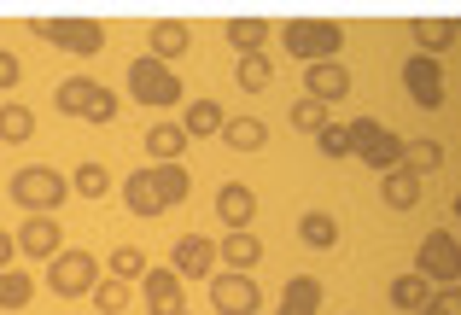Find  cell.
<instances>
[{
  "label": "cell",
  "instance_id": "cell-1",
  "mask_svg": "<svg viewBox=\"0 0 461 315\" xmlns=\"http://www.w3.org/2000/svg\"><path fill=\"white\" fill-rule=\"evenodd\" d=\"M12 204H23L30 216H53L59 204H65V193H70V181L59 176L53 164H30V169H18L12 176Z\"/></svg>",
  "mask_w": 461,
  "mask_h": 315
},
{
  "label": "cell",
  "instance_id": "cell-2",
  "mask_svg": "<svg viewBox=\"0 0 461 315\" xmlns=\"http://www.w3.org/2000/svg\"><path fill=\"white\" fill-rule=\"evenodd\" d=\"M350 147H357V158L374 169V176H385V169L403 164V135H392L380 117H357V123H350Z\"/></svg>",
  "mask_w": 461,
  "mask_h": 315
},
{
  "label": "cell",
  "instance_id": "cell-3",
  "mask_svg": "<svg viewBox=\"0 0 461 315\" xmlns=\"http://www.w3.org/2000/svg\"><path fill=\"white\" fill-rule=\"evenodd\" d=\"M339 47H345V30L333 18H293L286 23V53L293 58L321 65V58H339Z\"/></svg>",
  "mask_w": 461,
  "mask_h": 315
},
{
  "label": "cell",
  "instance_id": "cell-4",
  "mask_svg": "<svg viewBox=\"0 0 461 315\" xmlns=\"http://www.w3.org/2000/svg\"><path fill=\"white\" fill-rule=\"evenodd\" d=\"M129 94H135L140 105H176L181 100V76L147 53V58H135V65H129Z\"/></svg>",
  "mask_w": 461,
  "mask_h": 315
},
{
  "label": "cell",
  "instance_id": "cell-5",
  "mask_svg": "<svg viewBox=\"0 0 461 315\" xmlns=\"http://www.w3.org/2000/svg\"><path fill=\"white\" fill-rule=\"evenodd\" d=\"M415 274H427V281H438V286H456L461 281V246H456V234H427L420 239V251H415Z\"/></svg>",
  "mask_w": 461,
  "mask_h": 315
},
{
  "label": "cell",
  "instance_id": "cell-6",
  "mask_svg": "<svg viewBox=\"0 0 461 315\" xmlns=\"http://www.w3.org/2000/svg\"><path fill=\"white\" fill-rule=\"evenodd\" d=\"M35 35L65 47V53H100L105 47V30L94 18H35Z\"/></svg>",
  "mask_w": 461,
  "mask_h": 315
},
{
  "label": "cell",
  "instance_id": "cell-7",
  "mask_svg": "<svg viewBox=\"0 0 461 315\" xmlns=\"http://www.w3.org/2000/svg\"><path fill=\"white\" fill-rule=\"evenodd\" d=\"M94 281H100V263H94L88 251H59L53 269H47L53 298H82V292H94Z\"/></svg>",
  "mask_w": 461,
  "mask_h": 315
},
{
  "label": "cell",
  "instance_id": "cell-8",
  "mask_svg": "<svg viewBox=\"0 0 461 315\" xmlns=\"http://www.w3.org/2000/svg\"><path fill=\"white\" fill-rule=\"evenodd\" d=\"M258 304H263V292H258L251 274L228 269V274H216V281H211V310L216 315H258Z\"/></svg>",
  "mask_w": 461,
  "mask_h": 315
},
{
  "label": "cell",
  "instance_id": "cell-9",
  "mask_svg": "<svg viewBox=\"0 0 461 315\" xmlns=\"http://www.w3.org/2000/svg\"><path fill=\"white\" fill-rule=\"evenodd\" d=\"M12 246H18L23 257H35V263H53L59 251H65V228H59L53 216H30V222L12 234Z\"/></svg>",
  "mask_w": 461,
  "mask_h": 315
},
{
  "label": "cell",
  "instance_id": "cell-10",
  "mask_svg": "<svg viewBox=\"0 0 461 315\" xmlns=\"http://www.w3.org/2000/svg\"><path fill=\"white\" fill-rule=\"evenodd\" d=\"M403 82H409V100H415L420 112H438V105H444V70H438V58L415 53L403 65Z\"/></svg>",
  "mask_w": 461,
  "mask_h": 315
},
{
  "label": "cell",
  "instance_id": "cell-11",
  "mask_svg": "<svg viewBox=\"0 0 461 315\" xmlns=\"http://www.w3.org/2000/svg\"><path fill=\"white\" fill-rule=\"evenodd\" d=\"M169 269H176V274H193V281H199V274H211V269H216V246H211L204 234L176 239V251H169Z\"/></svg>",
  "mask_w": 461,
  "mask_h": 315
},
{
  "label": "cell",
  "instance_id": "cell-12",
  "mask_svg": "<svg viewBox=\"0 0 461 315\" xmlns=\"http://www.w3.org/2000/svg\"><path fill=\"white\" fill-rule=\"evenodd\" d=\"M140 281H147V310H152V315L187 310V304H181V274H176V269H147Z\"/></svg>",
  "mask_w": 461,
  "mask_h": 315
},
{
  "label": "cell",
  "instance_id": "cell-13",
  "mask_svg": "<svg viewBox=\"0 0 461 315\" xmlns=\"http://www.w3.org/2000/svg\"><path fill=\"white\" fill-rule=\"evenodd\" d=\"M310 100H345V94H350V70L345 65H339V58H321V65H310Z\"/></svg>",
  "mask_w": 461,
  "mask_h": 315
},
{
  "label": "cell",
  "instance_id": "cell-14",
  "mask_svg": "<svg viewBox=\"0 0 461 315\" xmlns=\"http://www.w3.org/2000/svg\"><path fill=\"white\" fill-rule=\"evenodd\" d=\"M216 257H222L228 269H240V274H246V269H258V257H263V239L251 234V228H228V239L216 246Z\"/></svg>",
  "mask_w": 461,
  "mask_h": 315
},
{
  "label": "cell",
  "instance_id": "cell-15",
  "mask_svg": "<svg viewBox=\"0 0 461 315\" xmlns=\"http://www.w3.org/2000/svg\"><path fill=\"white\" fill-rule=\"evenodd\" d=\"M216 216H222L228 228H246L251 216H258V193H251V187H240V181L216 187Z\"/></svg>",
  "mask_w": 461,
  "mask_h": 315
},
{
  "label": "cell",
  "instance_id": "cell-16",
  "mask_svg": "<svg viewBox=\"0 0 461 315\" xmlns=\"http://www.w3.org/2000/svg\"><path fill=\"white\" fill-rule=\"evenodd\" d=\"M380 193H385V204H392V211H415L420 193H427V181L409 176V169L397 164V169H385V176H380Z\"/></svg>",
  "mask_w": 461,
  "mask_h": 315
},
{
  "label": "cell",
  "instance_id": "cell-17",
  "mask_svg": "<svg viewBox=\"0 0 461 315\" xmlns=\"http://www.w3.org/2000/svg\"><path fill=\"white\" fill-rule=\"evenodd\" d=\"M275 315H321V281H315V274H293Z\"/></svg>",
  "mask_w": 461,
  "mask_h": 315
},
{
  "label": "cell",
  "instance_id": "cell-18",
  "mask_svg": "<svg viewBox=\"0 0 461 315\" xmlns=\"http://www.w3.org/2000/svg\"><path fill=\"white\" fill-rule=\"evenodd\" d=\"M147 47H152V58L164 65V58H181L193 47V35H187V23H176V18H158L152 30H147Z\"/></svg>",
  "mask_w": 461,
  "mask_h": 315
},
{
  "label": "cell",
  "instance_id": "cell-19",
  "mask_svg": "<svg viewBox=\"0 0 461 315\" xmlns=\"http://www.w3.org/2000/svg\"><path fill=\"white\" fill-rule=\"evenodd\" d=\"M193 140H187V129L181 123H152L147 129V152L158 158V164H181V152H187Z\"/></svg>",
  "mask_w": 461,
  "mask_h": 315
},
{
  "label": "cell",
  "instance_id": "cell-20",
  "mask_svg": "<svg viewBox=\"0 0 461 315\" xmlns=\"http://www.w3.org/2000/svg\"><path fill=\"white\" fill-rule=\"evenodd\" d=\"M409 41H415L427 58H438L444 47L456 41V23L450 18H415V23H409Z\"/></svg>",
  "mask_w": 461,
  "mask_h": 315
},
{
  "label": "cell",
  "instance_id": "cell-21",
  "mask_svg": "<svg viewBox=\"0 0 461 315\" xmlns=\"http://www.w3.org/2000/svg\"><path fill=\"white\" fill-rule=\"evenodd\" d=\"M147 181L158 187V199H164V211H169V204H181V199L193 193V176H187L181 164H152V169H147Z\"/></svg>",
  "mask_w": 461,
  "mask_h": 315
},
{
  "label": "cell",
  "instance_id": "cell-22",
  "mask_svg": "<svg viewBox=\"0 0 461 315\" xmlns=\"http://www.w3.org/2000/svg\"><path fill=\"white\" fill-rule=\"evenodd\" d=\"M222 140L234 152H263V147H269V129H263L258 117H228V123H222Z\"/></svg>",
  "mask_w": 461,
  "mask_h": 315
},
{
  "label": "cell",
  "instance_id": "cell-23",
  "mask_svg": "<svg viewBox=\"0 0 461 315\" xmlns=\"http://www.w3.org/2000/svg\"><path fill=\"white\" fill-rule=\"evenodd\" d=\"M94 94H100V82H88V76H65V82H59V94H53V105H59L65 117H82Z\"/></svg>",
  "mask_w": 461,
  "mask_h": 315
},
{
  "label": "cell",
  "instance_id": "cell-24",
  "mask_svg": "<svg viewBox=\"0 0 461 315\" xmlns=\"http://www.w3.org/2000/svg\"><path fill=\"white\" fill-rule=\"evenodd\" d=\"M222 123H228V112H222L216 100H193V105H187V123H181V129H187V140H199V135H222Z\"/></svg>",
  "mask_w": 461,
  "mask_h": 315
},
{
  "label": "cell",
  "instance_id": "cell-25",
  "mask_svg": "<svg viewBox=\"0 0 461 315\" xmlns=\"http://www.w3.org/2000/svg\"><path fill=\"white\" fill-rule=\"evenodd\" d=\"M403 169L427 181L432 169H444V147H438V140H403Z\"/></svg>",
  "mask_w": 461,
  "mask_h": 315
},
{
  "label": "cell",
  "instance_id": "cell-26",
  "mask_svg": "<svg viewBox=\"0 0 461 315\" xmlns=\"http://www.w3.org/2000/svg\"><path fill=\"white\" fill-rule=\"evenodd\" d=\"M123 204H129V211H135V216H147V222H152L158 211H164V199H158V187L147 181V169L123 181Z\"/></svg>",
  "mask_w": 461,
  "mask_h": 315
},
{
  "label": "cell",
  "instance_id": "cell-27",
  "mask_svg": "<svg viewBox=\"0 0 461 315\" xmlns=\"http://www.w3.org/2000/svg\"><path fill=\"white\" fill-rule=\"evenodd\" d=\"M228 41H234V53L246 58V53H258V47L269 41V23L263 18H228Z\"/></svg>",
  "mask_w": 461,
  "mask_h": 315
},
{
  "label": "cell",
  "instance_id": "cell-28",
  "mask_svg": "<svg viewBox=\"0 0 461 315\" xmlns=\"http://www.w3.org/2000/svg\"><path fill=\"white\" fill-rule=\"evenodd\" d=\"M30 135H35L30 105H0V140H6V147H23Z\"/></svg>",
  "mask_w": 461,
  "mask_h": 315
},
{
  "label": "cell",
  "instance_id": "cell-29",
  "mask_svg": "<svg viewBox=\"0 0 461 315\" xmlns=\"http://www.w3.org/2000/svg\"><path fill=\"white\" fill-rule=\"evenodd\" d=\"M298 234H304V246H315V251H333L339 246V222L327 211H310L304 222H298Z\"/></svg>",
  "mask_w": 461,
  "mask_h": 315
},
{
  "label": "cell",
  "instance_id": "cell-30",
  "mask_svg": "<svg viewBox=\"0 0 461 315\" xmlns=\"http://www.w3.org/2000/svg\"><path fill=\"white\" fill-rule=\"evenodd\" d=\"M427 274H397V281H392V304L397 310H409V315H415V310H427Z\"/></svg>",
  "mask_w": 461,
  "mask_h": 315
},
{
  "label": "cell",
  "instance_id": "cell-31",
  "mask_svg": "<svg viewBox=\"0 0 461 315\" xmlns=\"http://www.w3.org/2000/svg\"><path fill=\"white\" fill-rule=\"evenodd\" d=\"M70 193H82V199H105V193H112V169H105V164H82L77 176H70Z\"/></svg>",
  "mask_w": 461,
  "mask_h": 315
},
{
  "label": "cell",
  "instance_id": "cell-32",
  "mask_svg": "<svg viewBox=\"0 0 461 315\" xmlns=\"http://www.w3.org/2000/svg\"><path fill=\"white\" fill-rule=\"evenodd\" d=\"M35 292V281L23 269H0V310H23Z\"/></svg>",
  "mask_w": 461,
  "mask_h": 315
},
{
  "label": "cell",
  "instance_id": "cell-33",
  "mask_svg": "<svg viewBox=\"0 0 461 315\" xmlns=\"http://www.w3.org/2000/svg\"><path fill=\"white\" fill-rule=\"evenodd\" d=\"M105 269H112L117 281H140V274H147L152 263H147V251H140V246H117V251H112V263H105Z\"/></svg>",
  "mask_w": 461,
  "mask_h": 315
},
{
  "label": "cell",
  "instance_id": "cell-34",
  "mask_svg": "<svg viewBox=\"0 0 461 315\" xmlns=\"http://www.w3.org/2000/svg\"><path fill=\"white\" fill-rule=\"evenodd\" d=\"M269 82H275V65L263 53H246V58H240V88H246V94H263Z\"/></svg>",
  "mask_w": 461,
  "mask_h": 315
},
{
  "label": "cell",
  "instance_id": "cell-35",
  "mask_svg": "<svg viewBox=\"0 0 461 315\" xmlns=\"http://www.w3.org/2000/svg\"><path fill=\"white\" fill-rule=\"evenodd\" d=\"M94 298H100V315H123L129 310V281L105 274V281H94Z\"/></svg>",
  "mask_w": 461,
  "mask_h": 315
},
{
  "label": "cell",
  "instance_id": "cell-36",
  "mask_svg": "<svg viewBox=\"0 0 461 315\" xmlns=\"http://www.w3.org/2000/svg\"><path fill=\"white\" fill-rule=\"evenodd\" d=\"M315 147H321V158H357V147H350V123H327L321 135H315Z\"/></svg>",
  "mask_w": 461,
  "mask_h": 315
},
{
  "label": "cell",
  "instance_id": "cell-37",
  "mask_svg": "<svg viewBox=\"0 0 461 315\" xmlns=\"http://www.w3.org/2000/svg\"><path fill=\"white\" fill-rule=\"evenodd\" d=\"M327 123H333V117H327V105H321V100H310V94L293 105V129H310V135H321Z\"/></svg>",
  "mask_w": 461,
  "mask_h": 315
},
{
  "label": "cell",
  "instance_id": "cell-38",
  "mask_svg": "<svg viewBox=\"0 0 461 315\" xmlns=\"http://www.w3.org/2000/svg\"><path fill=\"white\" fill-rule=\"evenodd\" d=\"M82 117H88L94 129H100V123H112V117H117V94H112V88H100V94L88 100V112H82Z\"/></svg>",
  "mask_w": 461,
  "mask_h": 315
},
{
  "label": "cell",
  "instance_id": "cell-39",
  "mask_svg": "<svg viewBox=\"0 0 461 315\" xmlns=\"http://www.w3.org/2000/svg\"><path fill=\"white\" fill-rule=\"evenodd\" d=\"M427 315H461V286H444V292L427 298Z\"/></svg>",
  "mask_w": 461,
  "mask_h": 315
},
{
  "label": "cell",
  "instance_id": "cell-40",
  "mask_svg": "<svg viewBox=\"0 0 461 315\" xmlns=\"http://www.w3.org/2000/svg\"><path fill=\"white\" fill-rule=\"evenodd\" d=\"M18 76H23V70H18V58H12V53H0V88H18Z\"/></svg>",
  "mask_w": 461,
  "mask_h": 315
},
{
  "label": "cell",
  "instance_id": "cell-41",
  "mask_svg": "<svg viewBox=\"0 0 461 315\" xmlns=\"http://www.w3.org/2000/svg\"><path fill=\"white\" fill-rule=\"evenodd\" d=\"M12 257H18V246H12V234L0 228V269H12Z\"/></svg>",
  "mask_w": 461,
  "mask_h": 315
},
{
  "label": "cell",
  "instance_id": "cell-42",
  "mask_svg": "<svg viewBox=\"0 0 461 315\" xmlns=\"http://www.w3.org/2000/svg\"><path fill=\"white\" fill-rule=\"evenodd\" d=\"M456 222H461V193H456Z\"/></svg>",
  "mask_w": 461,
  "mask_h": 315
},
{
  "label": "cell",
  "instance_id": "cell-43",
  "mask_svg": "<svg viewBox=\"0 0 461 315\" xmlns=\"http://www.w3.org/2000/svg\"><path fill=\"white\" fill-rule=\"evenodd\" d=\"M415 315H427V310H415Z\"/></svg>",
  "mask_w": 461,
  "mask_h": 315
},
{
  "label": "cell",
  "instance_id": "cell-44",
  "mask_svg": "<svg viewBox=\"0 0 461 315\" xmlns=\"http://www.w3.org/2000/svg\"><path fill=\"white\" fill-rule=\"evenodd\" d=\"M176 315H187V310H176Z\"/></svg>",
  "mask_w": 461,
  "mask_h": 315
}]
</instances>
